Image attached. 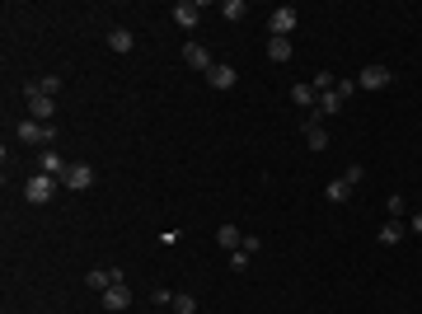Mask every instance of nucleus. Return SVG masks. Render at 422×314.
Instances as JSON below:
<instances>
[{"instance_id":"nucleus-24","label":"nucleus","mask_w":422,"mask_h":314,"mask_svg":"<svg viewBox=\"0 0 422 314\" xmlns=\"http://www.w3.org/2000/svg\"><path fill=\"white\" fill-rule=\"evenodd\" d=\"M403 207H408L403 197H390V202H385V211H390V221H399V216H403Z\"/></svg>"},{"instance_id":"nucleus-2","label":"nucleus","mask_w":422,"mask_h":314,"mask_svg":"<svg viewBox=\"0 0 422 314\" xmlns=\"http://www.w3.org/2000/svg\"><path fill=\"white\" fill-rule=\"evenodd\" d=\"M24 104H28V117H33V122H52L56 99H52V94H43V85H38V80L24 85Z\"/></svg>"},{"instance_id":"nucleus-14","label":"nucleus","mask_w":422,"mask_h":314,"mask_svg":"<svg viewBox=\"0 0 422 314\" xmlns=\"http://www.w3.org/2000/svg\"><path fill=\"white\" fill-rule=\"evenodd\" d=\"M108 47H113V52H122V56H127V52H132V47H136V33H132V28H113V33H108Z\"/></svg>"},{"instance_id":"nucleus-17","label":"nucleus","mask_w":422,"mask_h":314,"mask_svg":"<svg viewBox=\"0 0 422 314\" xmlns=\"http://www.w3.org/2000/svg\"><path fill=\"white\" fill-rule=\"evenodd\" d=\"M216 244H221V249H225V254H235L239 244H244V235H239L235 225H221V230H216Z\"/></svg>"},{"instance_id":"nucleus-12","label":"nucleus","mask_w":422,"mask_h":314,"mask_svg":"<svg viewBox=\"0 0 422 314\" xmlns=\"http://www.w3.org/2000/svg\"><path fill=\"white\" fill-rule=\"evenodd\" d=\"M207 85H211V89H230V85H235V66L216 61V66L207 71Z\"/></svg>"},{"instance_id":"nucleus-15","label":"nucleus","mask_w":422,"mask_h":314,"mask_svg":"<svg viewBox=\"0 0 422 314\" xmlns=\"http://www.w3.org/2000/svg\"><path fill=\"white\" fill-rule=\"evenodd\" d=\"M291 104H296V108H310V113H315V104H319L315 85H291Z\"/></svg>"},{"instance_id":"nucleus-18","label":"nucleus","mask_w":422,"mask_h":314,"mask_svg":"<svg viewBox=\"0 0 422 314\" xmlns=\"http://www.w3.org/2000/svg\"><path fill=\"white\" fill-rule=\"evenodd\" d=\"M267 56H272V61H291V38H267Z\"/></svg>"},{"instance_id":"nucleus-20","label":"nucleus","mask_w":422,"mask_h":314,"mask_svg":"<svg viewBox=\"0 0 422 314\" xmlns=\"http://www.w3.org/2000/svg\"><path fill=\"white\" fill-rule=\"evenodd\" d=\"M169 310H174V314H197V300H192V295H188V291H179V295H174V305H169Z\"/></svg>"},{"instance_id":"nucleus-16","label":"nucleus","mask_w":422,"mask_h":314,"mask_svg":"<svg viewBox=\"0 0 422 314\" xmlns=\"http://www.w3.org/2000/svg\"><path fill=\"white\" fill-rule=\"evenodd\" d=\"M403 230H408L403 221H385V225H380V244H385V249H390V244H403Z\"/></svg>"},{"instance_id":"nucleus-8","label":"nucleus","mask_w":422,"mask_h":314,"mask_svg":"<svg viewBox=\"0 0 422 314\" xmlns=\"http://www.w3.org/2000/svg\"><path fill=\"white\" fill-rule=\"evenodd\" d=\"M169 14H174V24H179V28H188V33H192V28H197V19H202V10H197L192 0H179V5H174Z\"/></svg>"},{"instance_id":"nucleus-1","label":"nucleus","mask_w":422,"mask_h":314,"mask_svg":"<svg viewBox=\"0 0 422 314\" xmlns=\"http://www.w3.org/2000/svg\"><path fill=\"white\" fill-rule=\"evenodd\" d=\"M14 136H19L24 146H38V150H52V141H56V127H52V122H33V117H24V122L14 127Z\"/></svg>"},{"instance_id":"nucleus-25","label":"nucleus","mask_w":422,"mask_h":314,"mask_svg":"<svg viewBox=\"0 0 422 314\" xmlns=\"http://www.w3.org/2000/svg\"><path fill=\"white\" fill-rule=\"evenodd\" d=\"M38 85H43V94H52V99H56V89H61V76H47V80H38Z\"/></svg>"},{"instance_id":"nucleus-19","label":"nucleus","mask_w":422,"mask_h":314,"mask_svg":"<svg viewBox=\"0 0 422 314\" xmlns=\"http://www.w3.org/2000/svg\"><path fill=\"white\" fill-rule=\"evenodd\" d=\"M324 197H329V202H347V197H352V183H347V179H333Z\"/></svg>"},{"instance_id":"nucleus-3","label":"nucleus","mask_w":422,"mask_h":314,"mask_svg":"<svg viewBox=\"0 0 422 314\" xmlns=\"http://www.w3.org/2000/svg\"><path fill=\"white\" fill-rule=\"evenodd\" d=\"M296 24H300V10H296V5H277L272 19H267V38H291Z\"/></svg>"},{"instance_id":"nucleus-5","label":"nucleus","mask_w":422,"mask_h":314,"mask_svg":"<svg viewBox=\"0 0 422 314\" xmlns=\"http://www.w3.org/2000/svg\"><path fill=\"white\" fill-rule=\"evenodd\" d=\"M61 188H71V192H89V188H94V169H89V164H71L66 179H61Z\"/></svg>"},{"instance_id":"nucleus-6","label":"nucleus","mask_w":422,"mask_h":314,"mask_svg":"<svg viewBox=\"0 0 422 314\" xmlns=\"http://www.w3.org/2000/svg\"><path fill=\"white\" fill-rule=\"evenodd\" d=\"M390 66H366V71H362V76H357V89H385V85H390Z\"/></svg>"},{"instance_id":"nucleus-22","label":"nucleus","mask_w":422,"mask_h":314,"mask_svg":"<svg viewBox=\"0 0 422 314\" xmlns=\"http://www.w3.org/2000/svg\"><path fill=\"white\" fill-rule=\"evenodd\" d=\"M249 262H254V254H244V249H235V254H230V272H244Z\"/></svg>"},{"instance_id":"nucleus-23","label":"nucleus","mask_w":422,"mask_h":314,"mask_svg":"<svg viewBox=\"0 0 422 314\" xmlns=\"http://www.w3.org/2000/svg\"><path fill=\"white\" fill-rule=\"evenodd\" d=\"M343 179H347V183H352V188H357V183H362V179H366V164H347V174H343Z\"/></svg>"},{"instance_id":"nucleus-13","label":"nucleus","mask_w":422,"mask_h":314,"mask_svg":"<svg viewBox=\"0 0 422 314\" xmlns=\"http://www.w3.org/2000/svg\"><path fill=\"white\" fill-rule=\"evenodd\" d=\"M305 146H310V150H329V127L305 117Z\"/></svg>"},{"instance_id":"nucleus-10","label":"nucleus","mask_w":422,"mask_h":314,"mask_svg":"<svg viewBox=\"0 0 422 314\" xmlns=\"http://www.w3.org/2000/svg\"><path fill=\"white\" fill-rule=\"evenodd\" d=\"M104 310H132V291H127V282H118V287L104 291Z\"/></svg>"},{"instance_id":"nucleus-9","label":"nucleus","mask_w":422,"mask_h":314,"mask_svg":"<svg viewBox=\"0 0 422 314\" xmlns=\"http://www.w3.org/2000/svg\"><path fill=\"white\" fill-rule=\"evenodd\" d=\"M66 169H71V159H61L56 150H43V155H38V174H52V179H66Z\"/></svg>"},{"instance_id":"nucleus-11","label":"nucleus","mask_w":422,"mask_h":314,"mask_svg":"<svg viewBox=\"0 0 422 314\" xmlns=\"http://www.w3.org/2000/svg\"><path fill=\"white\" fill-rule=\"evenodd\" d=\"M184 61L192 66V71H211V66H216V61H211V52L202 47V43H188V47H184Z\"/></svg>"},{"instance_id":"nucleus-21","label":"nucleus","mask_w":422,"mask_h":314,"mask_svg":"<svg viewBox=\"0 0 422 314\" xmlns=\"http://www.w3.org/2000/svg\"><path fill=\"white\" fill-rule=\"evenodd\" d=\"M244 10H249L244 0H225V5H221V14H225L230 24H235V19H244Z\"/></svg>"},{"instance_id":"nucleus-26","label":"nucleus","mask_w":422,"mask_h":314,"mask_svg":"<svg viewBox=\"0 0 422 314\" xmlns=\"http://www.w3.org/2000/svg\"><path fill=\"white\" fill-rule=\"evenodd\" d=\"M239 249H244V254H258V249H263V239H258V235H244V244H239Z\"/></svg>"},{"instance_id":"nucleus-4","label":"nucleus","mask_w":422,"mask_h":314,"mask_svg":"<svg viewBox=\"0 0 422 314\" xmlns=\"http://www.w3.org/2000/svg\"><path fill=\"white\" fill-rule=\"evenodd\" d=\"M56 188H61V179H52V174H33V179L24 183V197L33 202V207H43V202L56 197Z\"/></svg>"},{"instance_id":"nucleus-7","label":"nucleus","mask_w":422,"mask_h":314,"mask_svg":"<svg viewBox=\"0 0 422 314\" xmlns=\"http://www.w3.org/2000/svg\"><path fill=\"white\" fill-rule=\"evenodd\" d=\"M118 282H122L118 267H94V272L85 277V287H89V291H108V287H118Z\"/></svg>"},{"instance_id":"nucleus-27","label":"nucleus","mask_w":422,"mask_h":314,"mask_svg":"<svg viewBox=\"0 0 422 314\" xmlns=\"http://www.w3.org/2000/svg\"><path fill=\"white\" fill-rule=\"evenodd\" d=\"M408 230H413V235H422V211H413V221H408Z\"/></svg>"}]
</instances>
